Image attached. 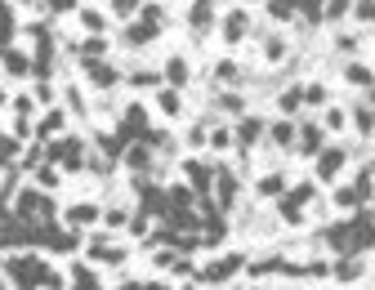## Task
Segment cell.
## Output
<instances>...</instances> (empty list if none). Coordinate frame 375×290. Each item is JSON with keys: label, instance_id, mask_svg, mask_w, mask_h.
Here are the masks:
<instances>
[{"label": "cell", "instance_id": "cell-1", "mask_svg": "<svg viewBox=\"0 0 375 290\" xmlns=\"http://www.w3.org/2000/svg\"><path fill=\"white\" fill-rule=\"evenodd\" d=\"M81 138H59V143L54 147H45V156H50V161H59V165H68V170H81V165H85V152H81Z\"/></svg>", "mask_w": 375, "mask_h": 290}, {"label": "cell", "instance_id": "cell-2", "mask_svg": "<svg viewBox=\"0 0 375 290\" xmlns=\"http://www.w3.org/2000/svg\"><path fill=\"white\" fill-rule=\"evenodd\" d=\"M130 138H148V107L143 103H130L125 121H121V143L130 147Z\"/></svg>", "mask_w": 375, "mask_h": 290}, {"label": "cell", "instance_id": "cell-3", "mask_svg": "<svg viewBox=\"0 0 375 290\" xmlns=\"http://www.w3.org/2000/svg\"><path fill=\"white\" fill-rule=\"evenodd\" d=\"M340 165H344V147H322V152H317V174H322V179H335Z\"/></svg>", "mask_w": 375, "mask_h": 290}, {"label": "cell", "instance_id": "cell-4", "mask_svg": "<svg viewBox=\"0 0 375 290\" xmlns=\"http://www.w3.org/2000/svg\"><path fill=\"white\" fill-rule=\"evenodd\" d=\"M322 143H326L322 125H304V130H299V138H295V147H299L304 156H317V152H322Z\"/></svg>", "mask_w": 375, "mask_h": 290}, {"label": "cell", "instance_id": "cell-5", "mask_svg": "<svg viewBox=\"0 0 375 290\" xmlns=\"http://www.w3.org/2000/svg\"><path fill=\"white\" fill-rule=\"evenodd\" d=\"M241 264H246V259H241V255H223L219 264H210V268H205L201 277H205V282H223V277H232V273H237Z\"/></svg>", "mask_w": 375, "mask_h": 290}, {"label": "cell", "instance_id": "cell-6", "mask_svg": "<svg viewBox=\"0 0 375 290\" xmlns=\"http://www.w3.org/2000/svg\"><path fill=\"white\" fill-rule=\"evenodd\" d=\"M188 179H192V192L196 196H205V192H210L214 170H210V165H201V161H188Z\"/></svg>", "mask_w": 375, "mask_h": 290}, {"label": "cell", "instance_id": "cell-7", "mask_svg": "<svg viewBox=\"0 0 375 290\" xmlns=\"http://www.w3.org/2000/svg\"><path fill=\"white\" fill-rule=\"evenodd\" d=\"M259 134H264V121H259V116H246V121L237 125V143H241V147H255Z\"/></svg>", "mask_w": 375, "mask_h": 290}, {"label": "cell", "instance_id": "cell-8", "mask_svg": "<svg viewBox=\"0 0 375 290\" xmlns=\"http://www.w3.org/2000/svg\"><path fill=\"white\" fill-rule=\"evenodd\" d=\"M85 72H90V85H99V90L116 85V72H112L108 63H85Z\"/></svg>", "mask_w": 375, "mask_h": 290}, {"label": "cell", "instance_id": "cell-9", "mask_svg": "<svg viewBox=\"0 0 375 290\" xmlns=\"http://www.w3.org/2000/svg\"><path fill=\"white\" fill-rule=\"evenodd\" d=\"M188 23H192L196 32H205V27L214 23V9H210V0H196V5L188 9Z\"/></svg>", "mask_w": 375, "mask_h": 290}, {"label": "cell", "instance_id": "cell-10", "mask_svg": "<svg viewBox=\"0 0 375 290\" xmlns=\"http://www.w3.org/2000/svg\"><path fill=\"white\" fill-rule=\"evenodd\" d=\"M246 27H250V18L241 14V9H232V14L223 18V36H228V41H241V36H246Z\"/></svg>", "mask_w": 375, "mask_h": 290}, {"label": "cell", "instance_id": "cell-11", "mask_svg": "<svg viewBox=\"0 0 375 290\" xmlns=\"http://www.w3.org/2000/svg\"><path fill=\"white\" fill-rule=\"evenodd\" d=\"M268 138H273L277 147H290V143L299 138V130L290 125V121H277V125H268Z\"/></svg>", "mask_w": 375, "mask_h": 290}, {"label": "cell", "instance_id": "cell-12", "mask_svg": "<svg viewBox=\"0 0 375 290\" xmlns=\"http://www.w3.org/2000/svg\"><path fill=\"white\" fill-rule=\"evenodd\" d=\"M295 14L304 18V23H322V18H326V5H322V0H295Z\"/></svg>", "mask_w": 375, "mask_h": 290}, {"label": "cell", "instance_id": "cell-13", "mask_svg": "<svg viewBox=\"0 0 375 290\" xmlns=\"http://www.w3.org/2000/svg\"><path fill=\"white\" fill-rule=\"evenodd\" d=\"M94 219H99V205H72V210H68V223H72V228H90Z\"/></svg>", "mask_w": 375, "mask_h": 290}, {"label": "cell", "instance_id": "cell-14", "mask_svg": "<svg viewBox=\"0 0 375 290\" xmlns=\"http://www.w3.org/2000/svg\"><path fill=\"white\" fill-rule=\"evenodd\" d=\"M214 183H219V205H232V196H237V174L219 170V174H214Z\"/></svg>", "mask_w": 375, "mask_h": 290}, {"label": "cell", "instance_id": "cell-15", "mask_svg": "<svg viewBox=\"0 0 375 290\" xmlns=\"http://www.w3.org/2000/svg\"><path fill=\"white\" fill-rule=\"evenodd\" d=\"M125 165H130V170H139V174H143L148 165H152V147H125Z\"/></svg>", "mask_w": 375, "mask_h": 290}, {"label": "cell", "instance_id": "cell-16", "mask_svg": "<svg viewBox=\"0 0 375 290\" xmlns=\"http://www.w3.org/2000/svg\"><path fill=\"white\" fill-rule=\"evenodd\" d=\"M156 36V23H134V27H125V41L130 45H148Z\"/></svg>", "mask_w": 375, "mask_h": 290}, {"label": "cell", "instance_id": "cell-17", "mask_svg": "<svg viewBox=\"0 0 375 290\" xmlns=\"http://www.w3.org/2000/svg\"><path fill=\"white\" fill-rule=\"evenodd\" d=\"M165 81H170V90L188 85V63L183 59H170V63H165Z\"/></svg>", "mask_w": 375, "mask_h": 290}, {"label": "cell", "instance_id": "cell-18", "mask_svg": "<svg viewBox=\"0 0 375 290\" xmlns=\"http://www.w3.org/2000/svg\"><path fill=\"white\" fill-rule=\"evenodd\" d=\"M103 54H108V41H103V36H90V41L81 45V59H85V63H99Z\"/></svg>", "mask_w": 375, "mask_h": 290}, {"label": "cell", "instance_id": "cell-19", "mask_svg": "<svg viewBox=\"0 0 375 290\" xmlns=\"http://www.w3.org/2000/svg\"><path fill=\"white\" fill-rule=\"evenodd\" d=\"M259 196H286V179L281 174H264L259 179Z\"/></svg>", "mask_w": 375, "mask_h": 290}, {"label": "cell", "instance_id": "cell-20", "mask_svg": "<svg viewBox=\"0 0 375 290\" xmlns=\"http://www.w3.org/2000/svg\"><path fill=\"white\" fill-rule=\"evenodd\" d=\"M353 192H358V201H371V192H375V170H362L358 183H353Z\"/></svg>", "mask_w": 375, "mask_h": 290}, {"label": "cell", "instance_id": "cell-21", "mask_svg": "<svg viewBox=\"0 0 375 290\" xmlns=\"http://www.w3.org/2000/svg\"><path fill=\"white\" fill-rule=\"evenodd\" d=\"M362 273V264H358V259H340V264H335V277H340V282H353V277H358Z\"/></svg>", "mask_w": 375, "mask_h": 290}, {"label": "cell", "instance_id": "cell-22", "mask_svg": "<svg viewBox=\"0 0 375 290\" xmlns=\"http://www.w3.org/2000/svg\"><path fill=\"white\" fill-rule=\"evenodd\" d=\"M299 205H304V201H295V196H281V219H286V223H304V219H299Z\"/></svg>", "mask_w": 375, "mask_h": 290}, {"label": "cell", "instance_id": "cell-23", "mask_svg": "<svg viewBox=\"0 0 375 290\" xmlns=\"http://www.w3.org/2000/svg\"><path fill=\"white\" fill-rule=\"evenodd\" d=\"M214 76H219L223 85H237V81H241V68H237V63H219V68H214Z\"/></svg>", "mask_w": 375, "mask_h": 290}, {"label": "cell", "instance_id": "cell-24", "mask_svg": "<svg viewBox=\"0 0 375 290\" xmlns=\"http://www.w3.org/2000/svg\"><path fill=\"white\" fill-rule=\"evenodd\" d=\"M94 259H103V264H125V250H121V246H99Z\"/></svg>", "mask_w": 375, "mask_h": 290}, {"label": "cell", "instance_id": "cell-25", "mask_svg": "<svg viewBox=\"0 0 375 290\" xmlns=\"http://www.w3.org/2000/svg\"><path fill=\"white\" fill-rule=\"evenodd\" d=\"M5 72H18V76H23V72H32V63L23 59V54H14V50H5Z\"/></svg>", "mask_w": 375, "mask_h": 290}, {"label": "cell", "instance_id": "cell-26", "mask_svg": "<svg viewBox=\"0 0 375 290\" xmlns=\"http://www.w3.org/2000/svg\"><path fill=\"white\" fill-rule=\"evenodd\" d=\"M344 76H349V81H353V85H367V90L375 85V76H371V72H367V68H362V63H353V68H349V72H344Z\"/></svg>", "mask_w": 375, "mask_h": 290}, {"label": "cell", "instance_id": "cell-27", "mask_svg": "<svg viewBox=\"0 0 375 290\" xmlns=\"http://www.w3.org/2000/svg\"><path fill=\"white\" fill-rule=\"evenodd\" d=\"M264 59L268 63H281V59H286V45H281L277 36H268V41H264Z\"/></svg>", "mask_w": 375, "mask_h": 290}, {"label": "cell", "instance_id": "cell-28", "mask_svg": "<svg viewBox=\"0 0 375 290\" xmlns=\"http://www.w3.org/2000/svg\"><path fill=\"white\" fill-rule=\"evenodd\" d=\"M353 112H358V116H353V121H358V130H362V134H371V130H375V107H353Z\"/></svg>", "mask_w": 375, "mask_h": 290}, {"label": "cell", "instance_id": "cell-29", "mask_svg": "<svg viewBox=\"0 0 375 290\" xmlns=\"http://www.w3.org/2000/svg\"><path fill=\"white\" fill-rule=\"evenodd\" d=\"M268 14L273 18H295V0H268Z\"/></svg>", "mask_w": 375, "mask_h": 290}, {"label": "cell", "instance_id": "cell-30", "mask_svg": "<svg viewBox=\"0 0 375 290\" xmlns=\"http://www.w3.org/2000/svg\"><path fill=\"white\" fill-rule=\"evenodd\" d=\"M54 130H63V112L59 107H50V116L41 121V134H54Z\"/></svg>", "mask_w": 375, "mask_h": 290}, {"label": "cell", "instance_id": "cell-31", "mask_svg": "<svg viewBox=\"0 0 375 290\" xmlns=\"http://www.w3.org/2000/svg\"><path fill=\"white\" fill-rule=\"evenodd\" d=\"M299 103H304V90H286V94H281V112H295Z\"/></svg>", "mask_w": 375, "mask_h": 290}, {"label": "cell", "instance_id": "cell-32", "mask_svg": "<svg viewBox=\"0 0 375 290\" xmlns=\"http://www.w3.org/2000/svg\"><path fill=\"white\" fill-rule=\"evenodd\" d=\"M36 179H41V188H59V170H54V165H41Z\"/></svg>", "mask_w": 375, "mask_h": 290}, {"label": "cell", "instance_id": "cell-33", "mask_svg": "<svg viewBox=\"0 0 375 290\" xmlns=\"http://www.w3.org/2000/svg\"><path fill=\"white\" fill-rule=\"evenodd\" d=\"M349 9H353V0H326V18H340Z\"/></svg>", "mask_w": 375, "mask_h": 290}, {"label": "cell", "instance_id": "cell-34", "mask_svg": "<svg viewBox=\"0 0 375 290\" xmlns=\"http://www.w3.org/2000/svg\"><path fill=\"white\" fill-rule=\"evenodd\" d=\"M143 23H156V27H161L165 23V9L161 5H143Z\"/></svg>", "mask_w": 375, "mask_h": 290}, {"label": "cell", "instance_id": "cell-35", "mask_svg": "<svg viewBox=\"0 0 375 290\" xmlns=\"http://www.w3.org/2000/svg\"><path fill=\"white\" fill-rule=\"evenodd\" d=\"M161 112H170V116L179 112V94L174 90H161Z\"/></svg>", "mask_w": 375, "mask_h": 290}, {"label": "cell", "instance_id": "cell-36", "mask_svg": "<svg viewBox=\"0 0 375 290\" xmlns=\"http://www.w3.org/2000/svg\"><path fill=\"white\" fill-rule=\"evenodd\" d=\"M112 9H116V18H130L139 9V0H112Z\"/></svg>", "mask_w": 375, "mask_h": 290}, {"label": "cell", "instance_id": "cell-37", "mask_svg": "<svg viewBox=\"0 0 375 290\" xmlns=\"http://www.w3.org/2000/svg\"><path fill=\"white\" fill-rule=\"evenodd\" d=\"M14 112H18V121H27V116H32V99L18 94V99H14Z\"/></svg>", "mask_w": 375, "mask_h": 290}, {"label": "cell", "instance_id": "cell-38", "mask_svg": "<svg viewBox=\"0 0 375 290\" xmlns=\"http://www.w3.org/2000/svg\"><path fill=\"white\" fill-rule=\"evenodd\" d=\"M130 81H134V85H161V76H156V72H134Z\"/></svg>", "mask_w": 375, "mask_h": 290}, {"label": "cell", "instance_id": "cell-39", "mask_svg": "<svg viewBox=\"0 0 375 290\" xmlns=\"http://www.w3.org/2000/svg\"><path fill=\"white\" fill-rule=\"evenodd\" d=\"M335 205H358V192H353V188H340V192H335Z\"/></svg>", "mask_w": 375, "mask_h": 290}, {"label": "cell", "instance_id": "cell-40", "mask_svg": "<svg viewBox=\"0 0 375 290\" xmlns=\"http://www.w3.org/2000/svg\"><path fill=\"white\" fill-rule=\"evenodd\" d=\"M358 18H367V23H375V0H358Z\"/></svg>", "mask_w": 375, "mask_h": 290}, {"label": "cell", "instance_id": "cell-41", "mask_svg": "<svg viewBox=\"0 0 375 290\" xmlns=\"http://www.w3.org/2000/svg\"><path fill=\"white\" fill-rule=\"evenodd\" d=\"M9 156H14V138H5V134H0V165H5Z\"/></svg>", "mask_w": 375, "mask_h": 290}, {"label": "cell", "instance_id": "cell-42", "mask_svg": "<svg viewBox=\"0 0 375 290\" xmlns=\"http://www.w3.org/2000/svg\"><path fill=\"white\" fill-rule=\"evenodd\" d=\"M81 18H85V27H90V32H103V14H90V9H85Z\"/></svg>", "mask_w": 375, "mask_h": 290}, {"label": "cell", "instance_id": "cell-43", "mask_svg": "<svg viewBox=\"0 0 375 290\" xmlns=\"http://www.w3.org/2000/svg\"><path fill=\"white\" fill-rule=\"evenodd\" d=\"M322 99H326L322 85H308V90H304V103H322Z\"/></svg>", "mask_w": 375, "mask_h": 290}, {"label": "cell", "instance_id": "cell-44", "mask_svg": "<svg viewBox=\"0 0 375 290\" xmlns=\"http://www.w3.org/2000/svg\"><path fill=\"white\" fill-rule=\"evenodd\" d=\"M108 223H112V228H121V223H130V219H125V210H108Z\"/></svg>", "mask_w": 375, "mask_h": 290}, {"label": "cell", "instance_id": "cell-45", "mask_svg": "<svg viewBox=\"0 0 375 290\" xmlns=\"http://www.w3.org/2000/svg\"><path fill=\"white\" fill-rule=\"evenodd\" d=\"M45 9H54V14H63V9H72V0H45Z\"/></svg>", "mask_w": 375, "mask_h": 290}, {"label": "cell", "instance_id": "cell-46", "mask_svg": "<svg viewBox=\"0 0 375 290\" xmlns=\"http://www.w3.org/2000/svg\"><path fill=\"white\" fill-rule=\"evenodd\" d=\"M143 290H170V286H165V282H148Z\"/></svg>", "mask_w": 375, "mask_h": 290}, {"label": "cell", "instance_id": "cell-47", "mask_svg": "<svg viewBox=\"0 0 375 290\" xmlns=\"http://www.w3.org/2000/svg\"><path fill=\"white\" fill-rule=\"evenodd\" d=\"M116 290H143V286H139V282H125V286H116Z\"/></svg>", "mask_w": 375, "mask_h": 290}, {"label": "cell", "instance_id": "cell-48", "mask_svg": "<svg viewBox=\"0 0 375 290\" xmlns=\"http://www.w3.org/2000/svg\"><path fill=\"white\" fill-rule=\"evenodd\" d=\"M371 103H375V85H371Z\"/></svg>", "mask_w": 375, "mask_h": 290}, {"label": "cell", "instance_id": "cell-49", "mask_svg": "<svg viewBox=\"0 0 375 290\" xmlns=\"http://www.w3.org/2000/svg\"><path fill=\"white\" fill-rule=\"evenodd\" d=\"M0 290H5V282H0Z\"/></svg>", "mask_w": 375, "mask_h": 290}, {"label": "cell", "instance_id": "cell-50", "mask_svg": "<svg viewBox=\"0 0 375 290\" xmlns=\"http://www.w3.org/2000/svg\"><path fill=\"white\" fill-rule=\"evenodd\" d=\"M0 9H5V5H0Z\"/></svg>", "mask_w": 375, "mask_h": 290}, {"label": "cell", "instance_id": "cell-51", "mask_svg": "<svg viewBox=\"0 0 375 290\" xmlns=\"http://www.w3.org/2000/svg\"><path fill=\"white\" fill-rule=\"evenodd\" d=\"M192 290H196V286H192Z\"/></svg>", "mask_w": 375, "mask_h": 290}]
</instances>
